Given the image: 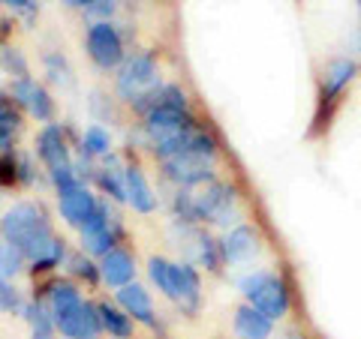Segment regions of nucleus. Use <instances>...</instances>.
<instances>
[{
  "mask_svg": "<svg viewBox=\"0 0 361 339\" xmlns=\"http://www.w3.org/2000/svg\"><path fill=\"white\" fill-rule=\"evenodd\" d=\"M70 270H73L75 276H85L87 282H97L99 279V267H94V262L85 258V255H73L70 258Z\"/></svg>",
  "mask_w": 361,
  "mask_h": 339,
  "instance_id": "30",
  "label": "nucleus"
},
{
  "mask_svg": "<svg viewBox=\"0 0 361 339\" xmlns=\"http://www.w3.org/2000/svg\"><path fill=\"white\" fill-rule=\"evenodd\" d=\"M358 72V63L349 60V58H341V60H331L325 66L322 72V90H319V105H334L337 96L343 94L349 87V82L355 78Z\"/></svg>",
  "mask_w": 361,
  "mask_h": 339,
  "instance_id": "12",
  "label": "nucleus"
},
{
  "mask_svg": "<svg viewBox=\"0 0 361 339\" xmlns=\"http://www.w3.org/2000/svg\"><path fill=\"white\" fill-rule=\"evenodd\" d=\"M37 156L51 168H61V165H70V151H66V139H63V129L58 123H49L42 127V132L37 135Z\"/></svg>",
  "mask_w": 361,
  "mask_h": 339,
  "instance_id": "14",
  "label": "nucleus"
},
{
  "mask_svg": "<svg viewBox=\"0 0 361 339\" xmlns=\"http://www.w3.org/2000/svg\"><path fill=\"white\" fill-rule=\"evenodd\" d=\"M241 295L250 300V307H256L262 315H268L271 321L283 319L289 312V288L286 282L274 276V274H265V270H256V274H247L241 279Z\"/></svg>",
  "mask_w": 361,
  "mask_h": 339,
  "instance_id": "3",
  "label": "nucleus"
},
{
  "mask_svg": "<svg viewBox=\"0 0 361 339\" xmlns=\"http://www.w3.org/2000/svg\"><path fill=\"white\" fill-rule=\"evenodd\" d=\"M18 309H21L18 291L9 286V279H0V312H18Z\"/></svg>",
  "mask_w": 361,
  "mask_h": 339,
  "instance_id": "29",
  "label": "nucleus"
},
{
  "mask_svg": "<svg viewBox=\"0 0 361 339\" xmlns=\"http://www.w3.org/2000/svg\"><path fill=\"white\" fill-rule=\"evenodd\" d=\"M211 165H214V160H205V156L190 153V151H180L175 156H169V160H163V172L172 184L187 189V186H202V184H208V180H214Z\"/></svg>",
  "mask_w": 361,
  "mask_h": 339,
  "instance_id": "9",
  "label": "nucleus"
},
{
  "mask_svg": "<svg viewBox=\"0 0 361 339\" xmlns=\"http://www.w3.org/2000/svg\"><path fill=\"white\" fill-rule=\"evenodd\" d=\"M82 250L90 255H99L103 258L106 252L115 250V241H118V219L109 213L106 205H97V210L85 219L82 229Z\"/></svg>",
  "mask_w": 361,
  "mask_h": 339,
  "instance_id": "7",
  "label": "nucleus"
},
{
  "mask_svg": "<svg viewBox=\"0 0 361 339\" xmlns=\"http://www.w3.org/2000/svg\"><path fill=\"white\" fill-rule=\"evenodd\" d=\"M0 4L9 6V9H18V13H30V9L37 6L33 0H0Z\"/></svg>",
  "mask_w": 361,
  "mask_h": 339,
  "instance_id": "31",
  "label": "nucleus"
},
{
  "mask_svg": "<svg viewBox=\"0 0 361 339\" xmlns=\"http://www.w3.org/2000/svg\"><path fill=\"white\" fill-rule=\"evenodd\" d=\"M21 309H25V319L30 324V336L33 339H58V327H54L51 312H49V307H45L42 300H33V303H27V307H21Z\"/></svg>",
  "mask_w": 361,
  "mask_h": 339,
  "instance_id": "19",
  "label": "nucleus"
},
{
  "mask_svg": "<svg viewBox=\"0 0 361 339\" xmlns=\"http://www.w3.org/2000/svg\"><path fill=\"white\" fill-rule=\"evenodd\" d=\"M82 300V295H78V288L70 286V282H51L49 291H45V307H49L51 319H58L61 312H66L70 307H75V303Z\"/></svg>",
  "mask_w": 361,
  "mask_h": 339,
  "instance_id": "21",
  "label": "nucleus"
},
{
  "mask_svg": "<svg viewBox=\"0 0 361 339\" xmlns=\"http://www.w3.org/2000/svg\"><path fill=\"white\" fill-rule=\"evenodd\" d=\"M123 189H127V201L133 205V210H139V213H154L157 210V196H154L148 177L142 174L139 165L123 168Z\"/></svg>",
  "mask_w": 361,
  "mask_h": 339,
  "instance_id": "15",
  "label": "nucleus"
},
{
  "mask_svg": "<svg viewBox=\"0 0 361 339\" xmlns=\"http://www.w3.org/2000/svg\"><path fill=\"white\" fill-rule=\"evenodd\" d=\"M220 250H223V262L244 264L259 252V237H256V231L250 229V225H238V229H232L223 237Z\"/></svg>",
  "mask_w": 361,
  "mask_h": 339,
  "instance_id": "13",
  "label": "nucleus"
},
{
  "mask_svg": "<svg viewBox=\"0 0 361 339\" xmlns=\"http://www.w3.org/2000/svg\"><path fill=\"white\" fill-rule=\"evenodd\" d=\"M97 180L111 198L118 201H127V189H123V168H99Z\"/></svg>",
  "mask_w": 361,
  "mask_h": 339,
  "instance_id": "25",
  "label": "nucleus"
},
{
  "mask_svg": "<svg viewBox=\"0 0 361 339\" xmlns=\"http://www.w3.org/2000/svg\"><path fill=\"white\" fill-rule=\"evenodd\" d=\"M111 151V135L103 127H87L82 135V153L85 156H106Z\"/></svg>",
  "mask_w": 361,
  "mask_h": 339,
  "instance_id": "22",
  "label": "nucleus"
},
{
  "mask_svg": "<svg viewBox=\"0 0 361 339\" xmlns=\"http://www.w3.org/2000/svg\"><path fill=\"white\" fill-rule=\"evenodd\" d=\"M235 333H238V339H268L271 336V319L247 303V307H241L235 312Z\"/></svg>",
  "mask_w": 361,
  "mask_h": 339,
  "instance_id": "18",
  "label": "nucleus"
},
{
  "mask_svg": "<svg viewBox=\"0 0 361 339\" xmlns=\"http://www.w3.org/2000/svg\"><path fill=\"white\" fill-rule=\"evenodd\" d=\"M0 63H4V70L13 72L16 78H27V63H25V58H21L18 49H6L4 54H0Z\"/></svg>",
  "mask_w": 361,
  "mask_h": 339,
  "instance_id": "27",
  "label": "nucleus"
},
{
  "mask_svg": "<svg viewBox=\"0 0 361 339\" xmlns=\"http://www.w3.org/2000/svg\"><path fill=\"white\" fill-rule=\"evenodd\" d=\"M97 312H99V324L103 331L115 339H130L133 336V319L123 309L111 307V303H97Z\"/></svg>",
  "mask_w": 361,
  "mask_h": 339,
  "instance_id": "20",
  "label": "nucleus"
},
{
  "mask_svg": "<svg viewBox=\"0 0 361 339\" xmlns=\"http://www.w3.org/2000/svg\"><path fill=\"white\" fill-rule=\"evenodd\" d=\"M154 87H160V70H157V60L151 54H133V58H123L121 72H118V96L127 99L133 105L139 96L151 94Z\"/></svg>",
  "mask_w": 361,
  "mask_h": 339,
  "instance_id": "4",
  "label": "nucleus"
},
{
  "mask_svg": "<svg viewBox=\"0 0 361 339\" xmlns=\"http://www.w3.org/2000/svg\"><path fill=\"white\" fill-rule=\"evenodd\" d=\"M54 327L58 333L66 339H97L103 333V324H99V312H97V303H87L85 298L70 307L66 312H61L54 319Z\"/></svg>",
  "mask_w": 361,
  "mask_h": 339,
  "instance_id": "8",
  "label": "nucleus"
},
{
  "mask_svg": "<svg viewBox=\"0 0 361 339\" xmlns=\"http://www.w3.org/2000/svg\"><path fill=\"white\" fill-rule=\"evenodd\" d=\"M58 198H61V217L70 222V225H75V229H82L85 219L99 205V201L90 196V189L82 184V180H75V184L58 189Z\"/></svg>",
  "mask_w": 361,
  "mask_h": 339,
  "instance_id": "10",
  "label": "nucleus"
},
{
  "mask_svg": "<svg viewBox=\"0 0 361 339\" xmlns=\"http://www.w3.org/2000/svg\"><path fill=\"white\" fill-rule=\"evenodd\" d=\"M21 252L16 250V246H9L4 237H0V279H9V276H16L18 270H21Z\"/></svg>",
  "mask_w": 361,
  "mask_h": 339,
  "instance_id": "26",
  "label": "nucleus"
},
{
  "mask_svg": "<svg viewBox=\"0 0 361 339\" xmlns=\"http://www.w3.org/2000/svg\"><path fill=\"white\" fill-rule=\"evenodd\" d=\"M13 96H16V103H18L21 108H27L30 117H37V120H51L54 103H51L49 90H45L42 84H37L33 78H16V82H13Z\"/></svg>",
  "mask_w": 361,
  "mask_h": 339,
  "instance_id": "11",
  "label": "nucleus"
},
{
  "mask_svg": "<svg viewBox=\"0 0 361 339\" xmlns=\"http://www.w3.org/2000/svg\"><path fill=\"white\" fill-rule=\"evenodd\" d=\"M87 58L94 60L99 70H115L123 63V39L115 25L109 21H97L87 27Z\"/></svg>",
  "mask_w": 361,
  "mask_h": 339,
  "instance_id": "6",
  "label": "nucleus"
},
{
  "mask_svg": "<svg viewBox=\"0 0 361 339\" xmlns=\"http://www.w3.org/2000/svg\"><path fill=\"white\" fill-rule=\"evenodd\" d=\"M45 66H49L51 82H58V84H70L73 82V78H70V66H66V60L58 58V54H45Z\"/></svg>",
  "mask_w": 361,
  "mask_h": 339,
  "instance_id": "28",
  "label": "nucleus"
},
{
  "mask_svg": "<svg viewBox=\"0 0 361 339\" xmlns=\"http://www.w3.org/2000/svg\"><path fill=\"white\" fill-rule=\"evenodd\" d=\"M18 127H21L18 111L9 103H4V105H0V151H9V144H13Z\"/></svg>",
  "mask_w": 361,
  "mask_h": 339,
  "instance_id": "24",
  "label": "nucleus"
},
{
  "mask_svg": "<svg viewBox=\"0 0 361 339\" xmlns=\"http://www.w3.org/2000/svg\"><path fill=\"white\" fill-rule=\"evenodd\" d=\"M148 274L154 286L169 300H175L180 309L193 312L199 307V274L193 270V264H172L166 258H151Z\"/></svg>",
  "mask_w": 361,
  "mask_h": 339,
  "instance_id": "2",
  "label": "nucleus"
},
{
  "mask_svg": "<svg viewBox=\"0 0 361 339\" xmlns=\"http://www.w3.org/2000/svg\"><path fill=\"white\" fill-rule=\"evenodd\" d=\"M196 255H199V262L205 264L208 270H214V274H217V270L223 267V250H220V243H214L208 234H196Z\"/></svg>",
  "mask_w": 361,
  "mask_h": 339,
  "instance_id": "23",
  "label": "nucleus"
},
{
  "mask_svg": "<svg viewBox=\"0 0 361 339\" xmlns=\"http://www.w3.org/2000/svg\"><path fill=\"white\" fill-rule=\"evenodd\" d=\"M63 4H70V6H78V9H90L97 4V0H63Z\"/></svg>",
  "mask_w": 361,
  "mask_h": 339,
  "instance_id": "32",
  "label": "nucleus"
},
{
  "mask_svg": "<svg viewBox=\"0 0 361 339\" xmlns=\"http://www.w3.org/2000/svg\"><path fill=\"white\" fill-rule=\"evenodd\" d=\"M118 303H121V309L127 312L133 321H142V324H148V327L157 324L151 295H148V291H145L142 286H135V282H130V286L118 288Z\"/></svg>",
  "mask_w": 361,
  "mask_h": 339,
  "instance_id": "16",
  "label": "nucleus"
},
{
  "mask_svg": "<svg viewBox=\"0 0 361 339\" xmlns=\"http://www.w3.org/2000/svg\"><path fill=\"white\" fill-rule=\"evenodd\" d=\"M6 103V99H4V90H0V105H4Z\"/></svg>",
  "mask_w": 361,
  "mask_h": 339,
  "instance_id": "33",
  "label": "nucleus"
},
{
  "mask_svg": "<svg viewBox=\"0 0 361 339\" xmlns=\"http://www.w3.org/2000/svg\"><path fill=\"white\" fill-rule=\"evenodd\" d=\"M190 201H193V217L196 219L226 222L235 210V189L229 184L208 180V184L199 186V192H190Z\"/></svg>",
  "mask_w": 361,
  "mask_h": 339,
  "instance_id": "5",
  "label": "nucleus"
},
{
  "mask_svg": "<svg viewBox=\"0 0 361 339\" xmlns=\"http://www.w3.org/2000/svg\"><path fill=\"white\" fill-rule=\"evenodd\" d=\"M133 274H135V262L127 250H111L103 255V262H99V279H103L106 286H115V288L130 286Z\"/></svg>",
  "mask_w": 361,
  "mask_h": 339,
  "instance_id": "17",
  "label": "nucleus"
},
{
  "mask_svg": "<svg viewBox=\"0 0 361 339\" xmlns=\"http://www.w3.org/2000/svg\"><path fill=\"white\" fill-rule=\"evenodd\" d=\"M0 237L16 246L21 252V258H27L37 274L61 267L63 262V241L51 231V222L45 217V210L39 205H30V201H21V205L9 207L0 219Z\"/></svg>",
  "mask_w": 361,
  "mask_h": 339,
  "instance_id": "1",
  "label": "nucleus"
}]
</instances>
